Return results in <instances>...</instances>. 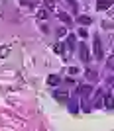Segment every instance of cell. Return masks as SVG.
I'll return each mask as SVG.
<instances>
[{"mask_svg":"<svg viewBox=\"0 0 114 131\" xmlns=\"http://www.w3.org/2000/svg\"><path fill=\"white\" fill-rule=\"evenodd\" d=\"M45 6H47V8H51V10H53V8H55V0H45Z\"/></svg>","mask_w":114,"mask_h":131,"instance_id":"obj_13","label":"cell"},{"mask_svg":"<svg viewBox=\"0 0 114 131\" xmlns=\"http://www.w3.org/2000/svg\"><path fill=\"white\" fill-rule=\"evenodd\" d=\"M79 35H81V37H87V29H85V27H81V29H79Z\"/></svg>","mask_w":114,"mask_h":131,"instance_id":"obj_16","label":"cell"},{"mask_svg":"<svg viewBox=\"0 0 114 131\" xmlns=\"http://www.w3.org/2000/svg\"><path fill=\"white\" fill-rule=\"evenodd\" d=\"M87 77L91 78V80H94V78H97V72H94V71H89V72H87Z\"/></svg>","mask_w":114,"mask_h":131,"instance_id":"obj_15","label":"cell"},{"mask_svg":"<svg viewBox=\"0 0 114 131\" xmlns=\"http://www.w3.org/2000/svg\"><path fill=\"white\" fill-rule=\"evenodd\" d=\"M112 6V0H98L97 2V10H106Z\"/></svg>","mask_w":114,"mask_h":131,"instance_id":"obj_2","label":"cell"},{"mask_svg":"<svg viewBox=\"0 0 114 131\" xmlns=\"http://www.w3.org/2000/svg\"><path fill=\"white\" fill-rule=\"evenodd\" d=\"M8 55V47H0V57H6Z\"/></svg>","mask_w":114,"mask_h":131,"instance_id":"obj_14","label":"cell"},{"mask_svg":"<svg viewBox=\"0 0 114 131\" xmlns=\"http://www.w3.org/2000/svg\"><path fill=\"white\" fill-rule=\"evenodd\" d=\"M67 43H69V47L73 49V47H75V35H69V37H67Z\"/></svg>","mask_w":114,"mask_h":131,"instance_id":"obj_11","label":"cell"},{"mask_svg":"<svg viewBox=\"0 0 114 131\" xmlns=\"http://www.w3.org/2000/svg\"><path fill=\"white\" fill-rule=\"evenodd\" d=\"M67 98H69V96H67L65 92H57V94H55V100H57V102H61V104H65Z\"/></svg>","mask_w":114,"mask_h":131,"instance_id":"obj_5","label":"cell"},{"mask_svg":"<svg viewBox=\"0 0 114 131\" xmlns=\"http://www.w3.org/2000/svg\"><path fill=\"white\" fill-rule=\"evenodd\" d=\"M94 55H97V59L102 61V45H100V37L94 35Z\"/></svg>","mask_w":114,"mask_h":131,"instance_id":"obj_1","label":"cell"},{"mask_svg":"<svg viewBox=\"0 0 114 131\" xmlns=\"http://www.w3.org/2000/svg\"><path fill=\"white\" fill-rule=\"evenodd\" d=\"M57 16H59V20H61V22H65V24H71V16H67L65 12H59Z\"/></svg>","mask_w":114,"mask_h":131,"instance_id":"obj_8","label":"cell"},{"mask_svg":"<svg viewBox=\"0 0 114 131\" xmlns=\"http://www.w3.org/2000/svg\"><path fill=\"white\" fill-rule=\"evenodd\" d=\"M77 22L81 24V26H89V24H91L92 20H91L89 16H79V18H77Z\"/></svg>","mask_w":114,"mask_h":131,"instance_id":"obj_6","label":"cell"},{"mask_svg":"<svg viewBox=\"0 0 114 131\" xmlns=\"http://www.w3.org/2000/svg\"><path fill=\"white\" fill-rule=\"evenodd\" d=\"M81 59L89 61V51H87V47H85V43H81Z\"/></svg>","mask_w":114,"mask_h":131,"instance_id":"obj_7","label":"cell"},{"mask_svg":"<svg viewBox=\"0 0 114 131\" xmlns=\"http://www.w3.org/2000/svg\"><path fill=\"white\" fill-rule=\"evenodd\" d=\"M77 72H79V69H77V67H71V69H69V74H77Z\"/></svg>","mask_w":114,"mask_h":131,"instance_id":"obj_17","label":"cell"},{"mask_svg":"<svg viewBox=\"0 0 114 131\" xmlns=\"http://www.w3.org/2000/svg\"><path fill=\"white\" fill-rule=\"evenodd\" d=\"M47 16H49V12L45 10V8H41V10L38 12V18H39V20H47Z\"/></svg>","mask_w":114,"mask_h":131,"instance_id":"obj_9","label":"cell"},{"mask_svg":"<svg viewBox=\"0 0 114 131\" xmlns=\"http://www.w3.org/2000/svg\"><path fill=\"white\" fill-rule=\"evenodd\" d=\"M59 82H61V78L57 77V74H51V77H47V84H49V86H57Z\"/></svg>","mask_w":114,"mask_h":131,"instance_id":"obj_4","label":"cell"},{"mask_svg":"<svg viewBox=\"0 0 114 131\" xmlns=\"http://www.w3.org/2000/svg\"><path fill=\"white\" fill-rule=\"evenodd\" d=\"M104 106L106 108H114V96L112 94H104Z\"/></svg>","mask_w":114,"mask_h":131,"instance_id":"obj_3","label":"cell"},{"mask_svg":"<svg viewBox=\"0 0 114 131\" xmlns=\"http://www.w3.org/2000/svg\"><path fill=\"white\" fill-rule=\"evenodd\" d=\"M53 51H55V53H57V55H61V53H63V43H55Z\"/></svg>","mask_w":114,"mask_h":131,"instance_id":"obj_10","label":"cell"},{"mask_svg":"<svg viewBox=\"0 0 114 131\" xmlns=\"http://www.w3.org/2000/svg\"><path fill=\"white\" fill-rule=\"evenodd\" d=\"M79 92H81V94H89V92H91V86H81V88H79Z\"/></svg>","mask_w":114,"mask_h":131,"instance_id":"obj_12","label":"cell"}]
</instances>
